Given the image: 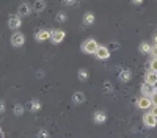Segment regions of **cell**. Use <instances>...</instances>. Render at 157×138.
I'll list each match as a JSON object with an SVG mask.
<instances>
[{
  "label": "cell",
  "instance_id": "obj_7",
  "mask_svg": "<svg viewBox=\"0 0 157 138\" xmlns=\"http://www.w3.org/2000/svg\"><path fill=\"white\" fill-rule=\"evenodd\" d=\"M8 25L11 27V28H19V27H21V19H19V16L10 18V20H8Z\"/></svg>",
  "mask_w": 157,
  "mask_h": 138
},
{
  "label": "cell",
  "instance_id": "obj_13",
  "mask_svg": "<svg viewBox=\"0 0 157 138\" xmlns=\"http://www.w3.org/2000/svg\"><path fill=\"white\" fill-rule=\"evenodd\" d=\"M120 77H121V80H129L131 79V72H129V71H123L120 74Z\"/></svg>",
  "mask_w": 157,
  "mask_h": 138
},
{
  "label": "cell",
  "instance_id": "obj_21",
  "mask_svg": "<svg viewBox=\"0 0 157 138\" xmlns=\"http://www.w3.org/2000/svg\"><path fill=\"white\" fill-rule=\"evenodd\" d=\"M151 113H153L154 116H157V105H153V107H151Z\"/></svg>",
  "mask_w": 157,
  "mask_h": 138
},
{
  "label": "cell",
  "instance_id": "obj_3",
  "mask_svg": "<svg viewBox=\"0 0 157 138\" xmlns=\"http://www.w3.org/2000/svg\"><path fill=\"white\" fill-rule=\"evenodd\" d=\"M11 42H13V46L21 47L22 44L25 42V38H24V35H21V33H16V35H13V38H11Z\"/></svg>",
  "mask_w": 157,
  "mask_h": 138
},
{
  "label": "cell",
  "instance_id": "obj_22",
  "mask_svg": "<svg viewBox=\"0 0 157 138\" xmlns=\"http://www.w3.org/2000/svg\"><path fill=\"white\" fill-rule=\"evenodd\" d=\"M151 53L154 55V58H157V46H156V47H153V49H151Z\"/></svg>",
  "mask_w": 157,
  "mask_h": 138
},
{
  "label": "cell",
  "instance_id": "obj_14",
  "mask_svg": "<svg viewBox=\"0 0 157 138\" xmlns=\"http://www.w3.org/2000/svg\"><path fill=\"white\" fill-rule=\"evenodd\" d=\"M94 22V16L93 14H85V24H93Z\"/></svg>",
  "mask_w": 157,
  "mask_h": 138
},
{
  "label": "cell",
  "instance_id": "obj_20",
  "mask_svg": "<svg viewBox=\"0 0 157 138\" xmlns=\"http://www.w3.org/2000/svg\"><path fill=\"white\" fill-rule=\"evenodd\" d=\"M78 77H80V80H85V79H87V72H85V71H80Z\"/></svg>",
  "mask_w": 157,
  "mask_h": 138
},
{
  "label": "cell",
  "instance_id": "obj_12",
  "mask_svg": "<svg viewBox=\"0 0 157 138\" xmlns=\"http://www.w3.org/2000/svg\"><path fill=\"white\" fill-rule=\"evenodd\" d=\"M94 121H96V123H104V121H105V115L104 113H96V115H94Z\"/></svg>",
  "mask_w": 157,
  "mask_h": 138
},
{
  "label": "cell",
  "instance_id": "obj_18",
  "mask_svg": "<svg viewBox=\"0 0 157 138\" xmlns=\"http://www.w3.org/2000/svg\"><path fill=\"white\" fill-rule=\"evenodd\" d=\"M74 101H76V102H82V101H83V96H82V93H77V94L74 96Z\"/></svg>",
  "mask_w": 157,
  "mask_h": 138
},
{
  "label": "cell",
  "instance_id": "obj_15",
  "mask_svg": "<svg viewBox=\"0 0 157 138\" xmlns=\"http://www.w3.org/2000/svg\"><path fill=\"white\" fill-rule=\"evenodd\" d=\"M142 52H145V53L151 52V47H149V44H146V42H143V44H142Z\"/></svg>",
  "mask_w": 157,
  "mask_h": 138
},
{
  "label": "cell",
  "instance_id": "obj_9",
  "mask_svg": "<svg viewBox=\"0 0 157 138\" xmlns=\"http://www.w3.org/2000/svg\"><path fill=\"white\" fill-rule=\"evenodd\" d=\"M50 36H52V31L44 30V31H41V33H38V35H36V39H39V41H46V39H49Z\"/></svg>",
  "mask_w": 157,
  "mask_h": 138
},
{
  "label": "cell",
  "instance_id": "obj_11",
  "mask_svg": "<svg viewBox=\"0 0 157 138\" xmlns=\"http://www.w3.org/2000/svg\"><path fill=\"white\" fill-rule=\"evenodd\" d=\"M29 11H30V8H29V5L27 3H22L21 7H19V16H24V14H29Z\"/></svg>",
  "mask_w": 157,
  "mask_h": 138
},
{
  "label": "cell",
  "instance_id": "obj_25",
  "mask_svg": "<svg viewBox=\"0 0 157 138\" xmlns=\"http://www.w3.org/2000/svg\"><path fill=\"white\" fill-rule=\"evenodd\" d=\"M132 2H134V3H142L143 0H132Z\"/></svg>",
  "mask_w": 157,
  "mask_h": 138
},
{
  "label": "cell",
  "instance_id": "obj_17",
  "mask_svg": "<svg viewBox=\"0 0 157 138\" xmlns=\"http://www.w3.org/2000/svg\"><path fill=\"white\" fill-rule=\"evenodd\" d=\"M151 102H153V105H157V91H154V94H151Z\"/></svg>",
  "mask_w": 157,
  "mask_h": 138
},
{
  "label": "cell",
  "instance_id": "obj_19",
  "mask_svg": "<svg viewBox=\"0 0 157 138\" xmlns=\"http://www.w3.org/2000/svg\"><path fill=\"white\" fill-rule=\"evenodd\" d=\"M43 8H44V2H41V0H39V2H36V9L41 11Z\"/></svg>",
  "mask_w": 157,
  "mask_h": 138
},
{
  "label": "cell",
  "instance_id": "obj_1",
  "mask_svg": "<svg viewBox=\"0 0 157 138\" xmlns=\"http://www.w3.org/2000/svg\"><path fill=\"white\" fill-rule=\"evenodd\" d=\"M98 49H99V46L94 39H88L85 44H83V50L88 52V53H96Z\"/></svg>",
  "mask_w": 157,
  "mask_h": 138
},
{
  "label": "cell",
  "instance_id": "obj_6",
  "mask_svg": "<svg viewBox=\"0 0 157 138\" xmlns=\"http://www.w3.org/2000/svg\"><path fill=\"white\" fill-rule=\"evenodd\" d=\"M63 38H65V31L63 30H55V31H52V41L54 42L63 41Z\"/></svg>",
  "mask_w": 157,
  "mask_h": 138
},
{
  "label": "cell",
  "instance_id": "obj_23",
  "mask_svg": "<svg viewBox=\"0 0 157 138\" xmlns=\"http://www.w3.org/2000/svg\"><path fill=\"white\" fill-rule=\"evenodd\" d=\"M16 113H18V115H21V113H22V108H21V105H18V107H16Z\"/></svg>",
  "mask_w": 157,
  "mask_h": 138
},
{
  "label": "cell",
  "instance_id": "obj_10",
  "mask_svg": "<svg viewBox=\"0 0 157 138\" xmlns=\"http://www.w3.org/2000/svg\"><path fill=\"white\" fill-rule=\"evenodd\" d=\"M146 82H148V83H156V82H157V72H154V71H151V72L146 75Z\"/></svg>",
  "mask_w": 157,
  "mask_h": 138
},
{
  "label": "cell",
  "instance_id": "obj_2",
  "mask_svg": "<svg viewBox=\"0 0 157 138\" xmlns=\"http://www.w3.org/2000/svg\"><path fill=\"white\" fill-rule=\"evenodd\" d=\"M137 105L140 108H149V107H153V102H151V97L148 96H143V97H140L138 99V102H137Z\"/></svg>",
  "mask_w": 157,
  "mask_h": 138
},
{
  "label": "cell",
  "instance_id": "obj_26",
  "mask_svg": "<svg viewBox=\"0 0 157 138\" xmlns=\"http://www.w3.org/2000/svg\"><path fill=\"white\" fill-rule=\"evenodd\" d=\"M154 90L157 91V82H156V83H154Z\"/></svg>",
  "mask_w": 157,
  "mask_h": 138
},
{
  "label": "cell",
  "instance_id": "obj_27",
  "mask_svg": "<svg viewBox=\"0 0 157 138\" xmlns=\"http://www.w3.org/2000/svg\"><path fill=\"white\" fill-rule=\"evenodd\" d=\"M154 41H156V46H157V36H156V39H154Z\"/></svg>",
  "mask_w": 157,
  "mask_h": 138
},
{
  "label": "cell",
  "instance_id": "obj_8",
  "mask_svg": "<svg viewBox=\"0 0 157 138\" xmlns=\"http://www.w3.org/2000/svg\"><path fill=\"white\" fill-rule=\"evenodd\" d=\"M96 55H98L99 58L105 60V58H109V55H110V53H109V50H107L105 47H101V46H99V49L96 50Z\"/></svg>",
  "mask_w": 157,
  "mask_h": 138
},
{
  "label": "cell",
  "instance_id": "obj_16",
  "mask_svg": "<svg viewBox=\"0 0 157 138\" xmlns=\"http://www.w3.org/2000/svg\"><path fill=\"white\" fill-rule=\"evenodd\" d=\"M151 71H154V72H157V58H154L153 61H151Z\"/></svg>",
  "mask_w": 157,
  "mask_h": 138
},
{
  "label": "cell",
  "instance_id": "obj_4",
  "mask_svg": "<svg viewBox=\"0 0 157 138\" xmlns=\"http://www.w3.org/2000/svg\"><path fill=\"white\" fill-rule=\"evenodd\" d=\"M154 91H156V90H154V85H153V83H148V82H145L143 86H142V93H143V94L149 97V94H154Z\"/></svg>",
  "mask_w": 157,
  "mask_h": 138
},
{
  "label": "cell",
  "instance_id": "obj_5",
  "mask_svg": "<svg viewBox=\"0 0 157 138\" xmlns=\"http://www.w3.org/2000/svg\"><path fill=\"white\" fill-rule=\"evenodd\" d=\"M143 121H145V124L146 126H156L157 124V116H154L153 113H148V115H145V118H143Z\"/></svg>",
  "mask_w": 157,
  "mask_h": 138
},
{
  "label": "cell",
  "instance_id": "obj_24",
  "mask_svg": "<svg viewBox=\"0 0 157 138\" xmlns=\"http://www.w3.org/2000/svg\"><path fill=\"white\" fill-rule=\"evenodd\" d=\"M36 108H39V104H33V107H32V110H36Z\"/></svg>",
  "mask_w": 157,
  "mask_h": 138
}]
</instances>
